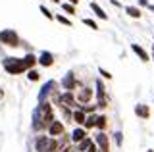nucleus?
<instances>
[{
	"mask_svg": "<svg viewBox=\"0 0 154 152\" xmlns=\"http://www.w3.org/2000/svg\"><path fill=\"white\" fill-rule=\"evenodd\" d=\"M23 64H25L27 71H29V69H33V68L37 65V56L33 54V52H27V54L23 56Z\"/></svg>",
	"mask_w": 154,
	"mask_h": 152,
	"instance_id": "obj_20",
	"label": "nucleus"
},
{
	"mask_svg": "<svg viewBox=\"0 0 154 152\" xmlns=\"http://www.w3.org/2000/svg\"><path fill=\"white\" fill-rule=\"evenodd\" d=\"M60 6H62V10H64L66 16H75L77 14V6H73V4H69V2H62Z\"/></svg>",
	"mask_w": 154,
	"mask_h": 152,
	"instance_id": "obj_22",
	"label": "nucleus"
},
{
	"mask_svg": "<svg viewBox=\"0 0 154 152\" xmlns=\"http://www.w3.org/2000/svg\"><path fill=\"white\" fill-rule=\"evenodd\" d=\"M93 142H94V141H93V137L89 135V137H85V139L81 141V142H77V144H75V148L79 150V152H87V150L91 148V144H93Z\"/></svg>",
	"mask_w": 154,
	"mask_h": 152,
	"instance_id": "obj_21",
	"label": "nucleus"
},
{
	"mask_svg": "<svg viewBox=\"0 0 154 152\" xmlns=\"http://www.w3.org/2000/svg\"><path fill=\"white\" fill-rule=\"evenodd\" d=\"M58 108H60L62 116H64V121H71V114H73V110H71V108H67V106H64V104H62V106H58Z\"/></svg>",
	"mask_w": 154,
	"mask_h": 152,
	"instance_id": "obj_26",
	"label": "nucleus"
},
{
	"mask_svg": "<svg viewBox=\"0 0 154 152\" xmlns=\"http://www.w3.org/2000/svg\"><path fill=\"white\" fill-rule=\"evenodd\" d=\"M54 62H56L54 54H52V52H48V50H42L41 54L37 56V64L42 65V68H52V65H54Z\"/></svg>",
	"mask_w": 154,
	"mask_h": 152,
	"instance_id": "obj_10",
	"label": "nucleus"
},
{
	"mask_svg": "<svg viewBox=\"0 0 154 152\" xmlns=\"http://www.w3.org/2000/svg\"><path fill=\"white\" fill-rule=\"evenodd\" d=\"M123 12L127 14L129 17H133V20H141L143 17V10L139 6H123Z\"/></svg>",
	"mask_w": 154,
	"mask_h": 152,
	"instance_id": "obj_18",
	"label": "nucleus"
},
{
	"mask_svg": "<svg viewBox=\"0 0 154 152\" xmlns=\"http://www.w3.org/2000/svg\"><path fill=\"white\" fill-rule=\"evenodd\" d=\"M46 133H48V137H52V139H58L62 133H66V123L62 120H54L50 125H48Z\"/></svg>",
	"mask_w": 154,
	"mask_h": 152,
	"instance_id": "obj_9",
	"label": "nucleus"
},
{
	"mask_svg": "<svg viewBox=\"0 0 154 152\" xmlns=\"http://www.w3.org/2000/svg\"><path fill=\"white\" fill-rule=\"evenodd\" d=\"M146 152H154V150H152V148H148V150H146Z\"/></svg>",
	"mask_w": 154,
	"mask_h": 152,
	"instance_id": "obj_41",
	"label": "nucleus"
},
{
	"mask_svg": "<svg viewBox=\"0 0 154 152\" xmlns=\"http://www.w3.org/2000/svg\"><path fill=\"white\" fill-rule=\"evenodd\" d=\"M83 25L91 27L93 31H98V29H100V27H98V23H96L94 20H91V17H83Z\"/></svg>",
	"mask_w": 154,
	"mask_h": 152,
	"instance_id": "obj_28",
	"label": "nucleus"
},
{
	"mask_svg": "<svg viewBox=\"0 0 154 152\" xmlns=\"http://www.w3.org/2000/svg\"><path fill=\"white\" fill-rule=\"evenodd\" d=\"M69 137H71V142L77 144V142H81L85 137H89V131H87L85 127H75V129L69 133Z\"/></svg>",
	"mask_w": 154,
	"mask_h": 152,
	"instance_id": "obj_14",
	"label": "nucleus"
},
{
	"mask_svg": "<svg viewBox=\"0 0 154 152\" xmlns=\"http://www.w3.org/2000/svg\"><path fill=\"white\" fill-rule=\"evenodd\" d=\"M60 87L64 89L66 93H75L79 87H83V83L77 79V75H75V71H67V73L62 77V81H60Z\"/></svg>",
	"mask_w": 154,
	"mask_h": 152,
	"instance_id": "obj_5",
	"label": "nucleus"
},
{
	"mask_svg": "<svg viewBox=\"0 0 154 152\" xmlns=\"http://www.w3.org/2000/svg\"><path fill=\"white\" fill-rule=\"evenodd\" d=\"M27 79H29V81H38V79H41V73H38V71L33 68V69L27 71Z\"/></svg>",
	"mask_w": 154,
	"mask_h": 152,
	"instance_id": "obj_30",
	"label": "nucleus"
},
{
	"mask_svg": "<svg viewBox=\"0 0 154 152\" xmlns=\"http://www.w3.org/2000/svg\"><path fill=\"white\" fill-rule=\"evenodd\" d=\"M148 10H150V12H154V4H148Z\"/></svg>",
	"mask_w": 154,
	"mask_h": 152,
	"instance_id": "obj_38",
	"label": "nucleus"
},
{
	"mask_svg": "<svg viewBox=\"0 0 154 152\" xmlns=\"http://www.w3.org/2000/svg\"><path fill=\"white\" fill-rule=\"evenodd\" d=\"M56 120V114H54V106H52L50 100L45 102H38L37 108L31 114V131L33 133H42L48 129L52 121Z\"/></svg>",
	"mask_w": 154,
	"mask_h": 152,
	"instance_id": "obj_1",
	"label": "nucleus"
},
{
	"mask_svg": "<svg viewBox=\"0 0 154 152\" xmlns=\"http://www.w3.org/2000/svg\"><path fill=\"white\" fill-rule=\"evenodd\" d=\"M93 141L98 146V152H110V135L106 131H98Z\"/></svg>",
	"mask_w": 154,
	"mask_h": 152,
	"instance_id": "obj_7",
	"label": "nucleus"
},
{
	"mask_svg": "<svg viewBox=\"0 0 154 152\" xmlns=\"http://www.w3.org/2000/svg\"><path fill=\"white\" fill-rule=\"evenodd\" d=\"M2 68L8 75H21L27 73V68L23 64V58H16V56H6L2 58Z\"/></svg>",
	"mask_w": 154,
	"mask_h": 152,
	"instance_id": "obj_2",
	"label": "nucleus"
},
{
	"mask_svg": "<svg viewBox=\"0 0 154 152\" xmlns=\"http://www.w3.org/2000/svg\"><path fill=\"white\" fill-rule=\"evenodd\" d=\"M91 12L94 14L98 20H102V21H108V14H106L102 10V6H98V2H91Z\"/></svg>",
	"mask_w": 154,
	"mask_h": 152,
	"instance_id": "obj_17",
	"label": "nucleus"
},
{
	"mask_svg": "<svg viewBox=\"0 0 154 152\" xmlns=\"http://www.w3.org/2000/svg\"><path fill=\"white\" fill-rule=\"evenodd\" d=\"M62 104L67 108H71V110H77V108H81V104L77 102V98H75V93H62Z\"/></svg>",
	"mask_w": 154,
	"mask_h": 152,
	"instance_id": "obj_11",
	"label": "nucleus"
},
{
	"mask_svg": "<svg viewBox=\"0 0 154 152\" xmlns=\"http://www.w3.org/2000/svg\"><path fill=\"white\" fill-rule=\"evenodd\" d=\"M110 4H112V6H116V8H123V4L118 2V0H110Z\"/></svg>",
	"mask_w": 154,
	"mask_h": 152,
	"instance_id": "obj_33",
	"label": "nucleus"
},
{
	"mask_svg": "<svg viewBox=\"0 0 154 152\" xmlns=\"http://www.w3.org/2000/svg\"><path fill=\"white\" fill-rule=\"evenodd\" d=\"M66 2H69V4H73V6H79V0H66Z\"/></svg>",
	"mask_w": 154,
	"mask_h": 152,
	"instance_id": "obj_36",
	"label": "nucleus"
},
{
	"mask_svg": "<svg viewBox=\"0 0 154 152\" xmlns=\"http://www.w3.org/2000/svg\"><path fill=\"white\" fill-rule=\"evenodd\" d=\"M85 129L87 131H91V129H94L96 127V114H89V116H87V120H85Z\"/></svg>",
	"mask_w": 154,
	"mask_h": 152,
	"instance_id": "obj_23",
	"label": "nucleus"
},
{
	"mask_svg": "<svg viewBox=\"0 0 154 152\" xmlns=\"http://www.w3.org/2000/svg\"><path fill=\"white\" fill-rule=\"evenodd\" d=\"M114 141H116V144L122 148V146H123V133L122 131H116L114 133Z\"/></svg>",
	"mask_w": 154,
	"mask_h": 152,
	"instance_id": "obj_31",
	"label": "nucleus"
},
{
	"mask_svg": "<svg viewBox=\"0 0 154 152\" xmlns=\"http://www.w3.org/2000/svg\"><path fill=\"white\" fill-rule=\"evenodd\" d=\"M60 87V83L56 81V79H48V81L41 87V91L37 94V100L38 102H45V100H50V94L56 91V89Z\"/></svg>",
	"mask_w": 154,
	"mask_h": 152,
	"instance_id": "obj_6",
	"label": "nucleus"
},
{
	"mask_svg": "<svg viewBox=\"0 0 154 152\" xmlns=\"http://www.w3.org/2000/svg\"><path fill=\"white\" fill-rule=\"evenodd\" d=\"M87 152H98V146H96V144H94V142H93V144H91V148H89V150H87Z\"/></svg>",
	"mask_w": 154,
	"mask_h": 152,
	"instance_id": "obj_35",
	"label": "nucleus"
},
{
	"mask_svg": "<svg viewBox=\"0 0 154 152\" xmlns=\"http://www.w3.org/2000/svg\"><path fill=\"white\" fill-rule=\"evenodd\" d=\"M98 131H106L108 129V116L106 114H96V127Z\"/></svg>",
	"mask_w": 154,
	"mask_h": 152,
	"instance_id": "obj_19",
	"label": "nucleus"
},
{
	"mask_svg": "<svg viewBox=\"0 0 154 152\" xmlns=\"http://www.w3.org/2000/svg\"><path fill=\"white\" fill-rule=\"evenodd\" d=\"M38 10H41V14H42V16H45V17H46V20H50V21H54V14H52L50 10H48V8H46V6H42V4H41V6H38Z\"/></svg>",
	"mask_w": 154,
	"mask_h": 152,
	"instance_id": "obj_29",
	"label": "nucleus"
},
{
	"mask_svg": "<svg viewBox=\"0 0 154 152\" xmlns=\"http://www.w3.org/2000/svg\"><path fill=\"white\" fill-rule=\"evenodd\" d=\"M50 2H54V4H62V0H50Z\"/></svg>",
	"mask_w": 154,
	"mask_h": 152,
	"instance_id": "obj_40",
	"label": "nucleus"
},
{
	"mask_svg": "<svg viewBox=\"0 0 154 152\" xmlns=\"http://www.w3.org/2000/svg\"><path fill=\"white\" fill-rule=\"evenodd\" d=\"M69 152H79V150L75 148V144H71V150H69Z\"/></svg>",
	"mask_w": 154,
	"mask_h": 152,
	"instance_id": "obj_37",
	"label": "nucleus"
},
{
	"mask_svg": "<svg viewBox=\"0 0 154 152\" xmlns=\"http://www.w3.org/2000/svg\"><path fill=\"white\" fill-rule=\"evenodd\" d=\"M98 73H100V79H112V73H110L108 69H104V68H98Z\"/></svg>",
	"mask_w": 154,
	"mask_h": 152,
	"instance_id": "obj_32",
	"label": "nucleus"
},
{
	"mask_svg": "<svg viewBox=\"0 0 154 152\" xmlns=\"http://www.w3.org/2000/svg\"><path fill=\"white\" fill-rule=\"evenodd\" d=\"M148 4H150V2H148V0H139V8H148Z\"/></svg>",
	"mask_w": 154,
	"mask_h": 152,
	"instance_id": "obj_34",
	"label": "nucleus"
},
{
	"mask_svg": "<svg viewBox=\"0 0 154 152\" xmlns=\"http://www.w3.org/2000/svg\"><path fill=\"white\" fill-rule=\"evenodd\" d=\"M2 98H4V91H2V89H0V100H2Z\"/></svg>",
	"mask_w": 154,
	"mask_h": 152,
	"instance_id": "obj_39",
	"label": "nucleus"
},
{
	"mask_svg": "<svg viewBox=\"0 0 154 152\" xmlns=\"http://www.w3.org/2000/svg\"><path fill=\"white\" fill-rule=\"evenodd\" d=\"M60 150H62V146H60V142H58V139H52L50 137V142H48L45 152H60Z\"/></svg>",
	"mask_w": 154,
	"mask_h": 152,
	"instance_id": "obj_25",
	"label": "nucleus"
},
{
	"mask_svg": "<svg viewBox=\"0 0 154 152\" xmlns=\"http://www.w3.org/2000/svg\"><path fill=\"white\" fill-rule=\"evenodd\" d=\"M94 94H96V106L98 110H106L110 104V98H108V93H106V85H104V79H94Z\"/></svg>",
	"mask_w": 154,
	"mask_h": 152,
	"instance_id": "obj_3",
	"label": "nucleus"
},
{
	"mask_svg": "<svg viewBox=\"0 0 154 152\" xmlns=\"http://www.w3.org/2000/svg\"><path fill=\"white\" fill-rule=\"evenodd\" d=\"M0 44L8 46V48H17V46L21 44V39H19V35H17L16 29L6 27V29L0 31Z\"/></svg>",
	"mask_w": 154,
	"mask_h": 152,
	"instance_id": "obj_4",
	"label": "nucleus"
},
{
	"mask_svg": "<svg viewBox=\"0 0 154 152\" xmlns=\"http://www.w3.org/2000/svg\"><path fill=\"white\" fill-rule=\"evenodd\" d=\"M152 54H154V46H152Z\"/></svg>",
	"mask_w": 154,
	"mask_h": 152,
	"instance_id": "obj_42",
	"label": "nucleus"
},
{
	"mask_svg": "<svg viewBox=\"0 0 154 152\" xmlns=\"http://www.w3.org/2000/svg\"><path fill=\"white\" fill-rule=\"evenodd\" d=\"M48 142H50V137L48 135H37L35 137V152H45Z\"/></svg>",
	"mask_w": 154,
	"mask_h": 152,
	"instance_id": "obj_15",
	"label": "nucleus"
},
{
	"mask_svg": "<svg viewBox=\"0 0 154 152\" xmlns=\"http://www.w3.org/2000/svg\"><path fill=\"white\" fill-rule=\"evenodd\" d=\"M131 50H133V54L137 56V58L141 60L143 64H146V62H150V54H148V52L144 50L141 44H137V42H131Z\"/></svg>",
	"mask_w": 154,
	"mask_h": 152,
	"instance_id": "obj_12",
	"label": "nucleus"
},
{
	"mask_svg": "<svg viewBox=\"0 0 154 152\" xmlns=\"http://www.w3.org/2000/svg\"><path fill=\"white\" fill-rule=\"evenodd\" d=\"M81 110H83L87 116H89V114H96V110H98V106H96V102L94 104H83V106H81Z\"/></svg>",
	"mask_w": 154,
	"mask_h": 152,
	"instance_id": "obj_27",
	"label": "nucleus"
},
{
	"mask_svg": "<svg viewBox=\"0 0 154 152\" xmlns=\"http://www.w3.org/2000/svg\"><path fill=\"white\" fill-rule=\"evenodd\" d=\"M75 98H77V102H79L81 106H83V104L93 102V89L87 87V85L79 87V89H77V93H75Z\"/></svg>",
	"mask_w": 154,
	"mask_h": 152,
	"instance_id": "obj_8",
	"label": "nucleus"
},
{
	"mask_svg": "<svg viewBox=\"0 0 154 152\" xmlns=\"http://www.w3.org/2000/svg\"><path fill=\"white\" fill-rule=\"evenodd\" d=\"M85 120H87V114L81 110V108L73 110V114H71V121H73L77 127H83L85 125Z\"/></svg>",
	"mask_w": 154,
	"mask_h": 152,
	"instance_id": "obj_16",
	"label": "nucleus"
},
{
	"mask_svg": "<svg viewBox=\"0 0 154 152\" xmlns=\"http://www.w3.org/2000/svg\"><path fill=\"white\" fill-rule=\"evenodd\" d=\"M91 2H96V0H91Z\"/></svg>",
	"mask_w": 154,
	"mask_h": 152,
	"instance_id": "obj_43",
	"label": "nucleus"
},
{
	"mask_svg": "<svg viewBox=\"0 0 154 152\" xmlns=\"http://www.w3.org/2000/svg\"><path fill=\"white\" fill-rule=\"evenodd\" d=\"M54 21L58 23H62V25H66V27H71L73 23H71V20L67 16H64V14H54Z\"/></svg>",
	"mask_w": 154,
	"mask_h": 152,
	"instance_id": "obj_24",
	"label": "nucleus"
},
{
	"mask_svg": "<svg viewBox=\"0 0 154 152\" xmlns=\"http://www.w3.org/2000/svg\"><path fill=\"white\" fill-rule=\"evenodd\" d=\"M133 112L139 120H148V117H150V106H148V104H135Z\"/></svg>",
	"mask_w": 154,
	"mask_h": 152,
	"instance_id": "obj_13",
	"label": "nucleus"
}]
</instances>
